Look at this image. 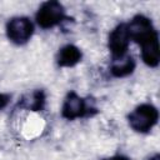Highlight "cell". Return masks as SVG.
Returning a JSON list of instances; mask_svg holds the SVG:
<instances>
[{
    "mask_svg": "<svg viewBox=\"0 0 160 160\" xmlns=\"http://www.w3.org/2000/svg\"><path fill=\"white\" fill-rule=\"evenodd\" d=\"M128 30L130 41L140 45L142 61L150 68H156L160 61V49L159 35L152 21L142 14H138L128 22Z\"/></svg>",
    "mask_w": 160,
    "mask_h": 160,
    "instance_id": "obj_1",
    "label": "cell"
},
{
    "mask_svg": "<svg viewBox=\"0 0 160 160\" xmlns=\"http://www.w3.org/2000/svg\"><path fill=\"white\" fill-rule=\"evenodd\" d=\"M98 114V108L92 99H84L75 91L68 92L62 108L61 116L66 120H75L79 118H88Z\"/></svg>",
    "mask_w": 160,
    "mask_h": 160,
    "instance_id": "obj_2",
    "label": "cell"
},
{
    "mask_svg": "<svg viewBox=\"0 0 160 160\" xmlns=\"http://www.w3.org/2000/svg\"><path fill=\"white\" fill-rule=\"evenodd\" d=\"M130 128L140 134L149 132L159 121V111L152 104L145 102L136 106L128 116Z\"/></svg>",
    "mask_w": 160,
    "mask_h": 160,
    "instance_id": "obj_3",
    "label": "cell"
},
{
    "mask_svg": "<svg viewBox=\"0 0 160 160\" xmlns=\"http://www.w3.org/2000/svg\"><path fill=\"white\" fill-rule=\"evenodd\" d=\"M68 19L69 18L65 14V8L62 6V4L55 0L42 2L35 15L38 25L45 30L55 28Z\"/></svg>",
    "mask_w": 160,
    "mask_h": 160,
    "instance_id": "obj_4",
    "label": "cell"
},
{
    "mask_svg": "<svg viewBox=\"0 0 160 160\" xmlns=\"http://www.w3.org/2000/svg\"><path fill=\"white\" fill-rule=\"evenodd\" d=\"M32 34L34 25L26 16H15L6 22V36L16 45L26 44L31 39Z\"/></svg>",
    "mask_w": 160,
    "mask_h": 160,
    "instance_id": "obj_5",
    "label": "cell"
},
{
    "mask_svg": "<svg viewBox=\"0 0 160 160\" xmlns=\"http://www.w3.org/2000/svg\"><path fill=\"white\" fill-rule=\"evenodd\" d=\"M129 44H130V35H129V30H128V24L120 22L109 34L108 46L111 52L112 60L120 59V58L128 55Z\"/></svg>",
    "mask_w": 160,
    "mask_h": 160,
    "instance_id": "obj_6",
    "label": "cell"
},
{
    "mask_svg": "<svg viewBox=\"0 0 160 160\" xmlns=\"http://www.w3.org/2000/svg\"><path fill=\"white\" fill-rule=\"evenodd\" d=\"M45 105H46L45 91L41 89H36L22 95L19 99L16 108L20 110H28V111H42L45 109Z\"/></svg>",
    "mask_w": 160,
    "mask_h": 160,
    "instance_id": "obj_7",
    "label": "cell"
},
{
    "mask_svg": "<svg viewBox=\"0 0 160 160\" xmlns=\"http://www.w3.org/2000/svg\"><path fill=\"white\" fill-rule=\"evenodd\" d=\"M81 59H82L81 50L72 44H68L59 50L56 56V64L60 68H72L76 64H79Z\"/></svg>",
    "mask_w": 160,
    "mask_h": 160,
    "instance_id": "obj_8",
    "label": "cell"
},
{
    "mask_svg": "<svg viewBox=\"0 0 160 160\" xmlns=\"http://www.w3.org/2000/svg\"><path fill=\"white\" fill-rule=\"evenodd\" d=\"M136 62L131 55H125L120 59H114L110 65V74L114 78H125L134 72Z\"/></svg>",
    "mask_w": 160,
    "mask_h": 160,
    "instance_id": "obj_9",
    "label": "cell"
},
{
    "mask_svg": "<svg viewBox=\"0 0 160 160\" xmlns=\"http://www.w3.org/2000/svg\"><path fill=\"white\" fill-rule=\"evenodd\" d=\"M11 96L9 94H2L0 92V110H2L4 108H6V105L9 104Z\"/></svg>",
    "mask_w": 160,
    "mask_h": 160,
    "instance_id": "obj_10",
    "label": "cell"
},
{
    "mask_svg": "<svg viewBox=\"0 0 160 160\" xmlns=\"http://www.w3.org/2000/svg\"><path fill=\"white\" fill-rule=\"evenodd\" d=\"M102 160H130V159L128 156H125V155L118 154V155H114V156H110V158H105Z\"/></svg>",
    "mask_w": 160,
    "mask_h": 160,
    "instance_id": "obj_11",
    "label": "cell"
},
{
    "mask_svg": "<svg viewBox=\"0 0 160 160\" xmlns=\"http://www.w3.org/2000/svg\"><path fill=\"white\" fill-rule=\"evenodd\" d=\"M146 160H160V155L156 152V154H154V155H151L150 158H148Z\"/></svg>",
    "mask_w": 160,
    "mask_h": 160,
    "instance_id": "obj_12",
    "label": "cell"
}]
</instances>
